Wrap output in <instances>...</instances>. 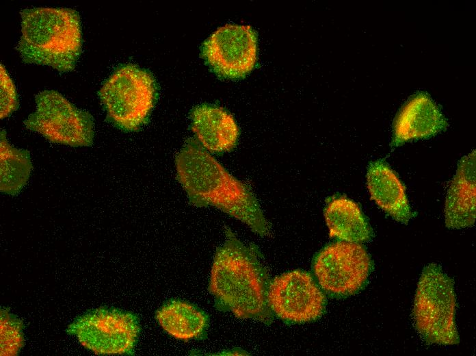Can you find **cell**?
<instances>
[{"label":"cell","instance_id":"cell-1","mask_svg":"<svg viewBox=\"0 0 476 356\" xmlns=\"http://www.w3.org/2000/svg\"><path fill=\"white\" fill-rule=\"evenodd\" d=\"M175 166L176 178L191 204L217 207L261 236L269 233V222L253 193L198 140L185 142L175 157Z\"/></svg>","mask_w":476,"mask_h":356},{"label":"cell","instance_id":"cell-2","mask_svg":"<svg viewBox=\"0 0 476 356\" xmlns=\"http://www.w3.org/2000/svg\"><path fill=\"white\" fill-rule=\"evenodd\" d=\"M270 282L257 247L245 244L227 229L226 240L215 252L209 284L216 308L269 325L274 320L267 298Z\"/></svg>","mask_w":476,"mask_h":356},{"label":"cell","instance_id":"cell-3","mask_svg":"<svg viewBox=\"0 0 476 356\" xmlns=\"http://www.w3.org/2000/svg\"><path fill=\"white\" fill-rule=\"evenodd\" d=\"M21 36L17 45L23 62L72 71L81 52L82 32L77 11L40 7L21 11Z\"/></svg>","mask_w":476,"mask_h":356},{"label":"cell","instance_id":"cell-4","mask_svg":"<svg viewBox=\"0 0 476 356\" xmlns=\"http://www.w3.org/2000/svg\"><path fill=\"white\" fill-rule=\"evenodd\" d=\"M456 296L453 281L436 264L426 266L414 295V327L428 344L451 346L460 342L455 316Z\"/></svg>","mask_w":476,"mask_h":356},{"label":"cell","instance_id":"cell-5","mask_svg":"<svg viewBox=\"0 0 476 356\" xmlns=\"http://www.w3.org/2000/svg\"><path fill=\"white\" fill-rule=\"evenodd\" d=\"M99 97L107 118L119 128L136 131L147 120L157 97L155 81L147 71L127 64L105 81Z\"/></svg>","mask_w":476,"mask_h":356},{"label":"cell","instance_id":"cell-6","mask_svg":"<svg viewBox=\"0 0 476 356\" xmlns=\"http://www.w3.org/2000/svg\"><path fill=\"white\" fill-rule=\"evenodd\" d=\"M36 111L24 121L26 128L48 140L71 147H89L94 136L90 114L75 106L62 94L45 90L35 97Z\"/></svg>","mask_w":476,"mask_h":356},{"label":"cell","instance_id":"cell-7","mask_svg":"<svg viewBox=\"0 0 476 356\" xmlns=\"http://www.w3.org/2000/svg\"><path fill=\"white\" fill-rule=\"evenodd\" d=\"M313 272L319 287L334 297H347L365 285L371 259L359 243L339 241L323 248L315 257Z\"/></svg>","mask_w":476,"mask_h":356},{"label":"cell","instance_id":"cell-8","mask_svg":"<svg viewBox=\"0 0 476 356\" xmlns=\"http://www.w3.org/2000/svg\"><path fill=\"white\" fill-rule=\"evenodd\" d=\"M140 331L134 314L106 307L93 309L78 317L67 329L85 347L100 355L131 353Z\"/></svg>","mask_w":476,"mask_h":356},{"label":"cell","instance_id":"cell-9","mask_svg":"<svg viewBox=\"0 0 476 356\" xmlns=\"http://www.w3.org/2000/svg\"><path fill=\"white\" fill-rule=\"evenodd\" d=\"M268 305L276 316L291 323L312 322L324 313L326 299L312 276L301 270L280 275L271 282Z\"/></svg>","mask_w":476,"mask_h":356},{"label":"cell","instance_id":"cell-10","mask_svg":"<svg viewBox=\"0 0 476 356\" xmlns=\"http://www.w3.org/2000/svg\"><path fill=\"white\" fill-rule=\"evenodd\" d=\"M257 36L249 25L228 23L218 27L202 44V55L219 75L241 78L257 60Z\"/></svg>","mask_w":476,"mask_h":356},{"label":"cell","instance_id":"cell-11","mask_svg":"<svg viewBox=\"0 0 476 356\" xmlns=\"http://www.w3.org/2000/svg\"><path fill=\"white\" fill-rule=\"evenodd\" d=\"M447 127V121L436 103L425 93H417L404 105L395 118L392 145L433 136Z\"/></svg>","mask_w":476,"mask_h":356},{"label":"cell","instance_id":"cell-12","mask_svg":"<svg viewBox=\"0 0 476 356\" xmlns=\"http://www.w3.org/2000/svg\"><path fill=\"white\" fill-rule=\"evenodd\" d=\"M475 151L458 164L448 189L445 205L446 227L462 229L473 226L476 215Z\"/></svg>","mask_w":476,"mask_h":356},{"label":"cell","instance_id":"cell-13","mask_svg":"<svg viewBox=\"0 0 476 356\" xmlns=\"http://www.w3.org/2000/svg\"><path fill=\"white\" fill-rule=\"evenodd\" d=\"M191 118V129L207 151L223 153L235 147L239 129L234 117L224 108L202 104L193 109Z\"/></svg>","mask_w":476,"mask_h":356},{"label":"cell","instance_id":"cell-14","mask_svg":"<svg viewBox=\"0 0 476 356\" xmlns=\"http://www.w3.org/2000/svg\"><path fill=\"white\" fill-rule=\"evenodd\" d=\"M367 185L371 198L385 212L407 224L412 214L405 188L395 173L382 160L369 164Z\"/></svg>","mask_w":476,"mask_h":356},{"label":"cell","instance_id":"cell-15","mask_svg":"<svg viewBox=\"0 0 476 356\" xmlns=\"http://www.w3.org/2000/svg\"><path fill=\"white\" fill-rule=\"evenodd\" d=\"M324 217L330 237L361 244L371 238V228L360 207L352 200L339 196L324 209Z\"/></svg>","mask_w":476,"mask_h":356},{"label":"cell","instance_id":"cell-16","mask_svg":"<svg viewBox=\"0 0 476 356\" xmlns=\"http://www.w3.org/2000/svg\"><path fill=\"white\" fill-rule=\"evenodd\" d=\"M155 316L163 329L179 340L199 338L207 325V317L203 312L182 301H170L157 311Z\"/></svg>","mask_w":476,"mask_h":356},{"label":"cell","instance_id":"cell-17","mask_svg":"<svg viewBox=\"0 0 476 356\" xmlns=\"http://www.w3.org/2000/svg\"><path fill=\"white\" fill-rule=\"evenodd\" d=\"M0 190L9 194H18L27 183L32 170L28 151L18 149L8 141L4 129L0 134Z\"/></svg>","mask_w":476,"mask_h":356},{"label":"cell","instance_id":"cell-18","mask_svg":"<svg viewBox=\"0 0 476 356\" xmlns=\"http://www.w3.org/2000/svg\"><path fill=\"white\" fill-rule=\"evenodd\" d=\"M22 322L6 310L1 311V353L3 355H16L23 346Z\"/></svg>","mask_w":476,"mask_h":356},{"label":"cell","instance_id":"cell-19","mask_svg":"<svg viewBox=\"0 0 476 356\" xmlns=\"http://www.w3.org/2000/svg\"><path fill=\"white\" fill-rule=\"evenodd\" d=\"M1 119L9 116L19 107L14 84L4 66L1 64Z\"/></svg>","mask_w":476,"mask_h":356}]
</instances>
